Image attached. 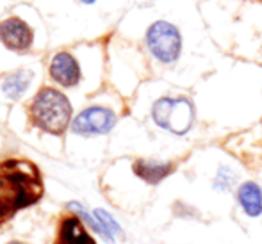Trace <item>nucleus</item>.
Returning a JSON list of instances; mask_svg holds the SVG:
<instances>
[{"label":"nucleus","instance_id":"f257e3e1","mask_svg":"<svg viewBox=\"0 0 262 244\" xmlns=\"http://www.w3.org/2000/svg\"><path fill=\"white\" fill-rule=\"evenodd\" d=\"M41 193V179L31 162L7 161L0 164V217L36 203Z\"/></svg>","mask_w":262,"mask_h":244},{"label":"nucleus","instance_id":"f03ea898","mask_svg":"<svg viewBox=\"0 0 262 244\" xmlns=\"http://www.w3.org/2000/svg\"><path fill=\"white\" fill-rule=\"evenodd\" d=\"M150 120L159 130L173 138H186L196 127V103L186 93L161 95L150 105Z\"/></svg>","mask_w":262,"mask_h":244},{"label":"nucleus","instance_id":"7ed1b4c3","mask_svg":"<svg viewBox=\"0 0 262 244\" xmlns=\"http://www.w3.org/2000/svg\"><path fill=\"white\" fill-rule=\"evenodd\" d=\"M145 47L150 57L161 66H175L184 55L186 39L179 25L166 18H159L146 27Z\"/></svg>","mask_w":262,"mask_h":244},{"label":"nucleus","instance_id":"20e7f679","mask_svg":"<svg viewBox=\"0 0 262 244\" xmlns=\"http://www.w3.org/2000/svg\"><path fill=\"white\" fill-rule=\"evenodd\" d=\"M31 118L38 128L61 136L72 121V103L64 93L54 87H45L32 100Z\"/></svg>","mask_w":262,"mask_h":244},{"label":"nucleus","instance_id":"39448f33","mask_svg":"<svg viewBox=\"0 0 262 244\" xmlns=\"http://www.w3.org/2000/svg\"><path fill=\"white\" fill-rule=\"evenodd\" d=\"M118 116L113 109L104 105H93L77 114L72 130L77 136H105L116 127Z\"/></svg>","mask_w":262,"mask_h":244},{"label":"nucleus","instance_id":"423d86ee","mask_svg":"<svg viewBox=\"0 0 262 244\" xmlns=\"http://www.w3.org/2000/svg\"><path fill=\"white\" fill-rule=\"evenodd\" d=\"M235 207L246 221L262 219V184L257 180H243L234 191Z\"/></svg>","mask_w":262,"mask_h":244},{"label":"nucleus","instance_id":"0eeeda50","mask_svg":"<svg viewBox=\"0 0 262 244\" xmlns=\"http://www.w3.org/2000/svg\"><path fill=\"white\" fill-rule=\"evenodd\" d=\"M32 39H34L32 29L21 18L11 16L7 20L0 21V41L9 50H29L32 45Z\"/></svg>","mask_w":262,"mask_h":244},{"label":"nucleus","instance_id":"6e6552de","mask_svg":"<svg viewBox=\"0 0 262 244\" xmlns=\"http://www.w3.org/2000/svg\"><path fill=\"white\" fill-rule=\"evenodd\" d=\"M49 72L55 82L64 87L77 86L80 82V77H82L79 62L68 52H59V54L54 55L52 61H50Z\"/></svg>","mask_w":262,"mask_h":244},{"label":"nucleus","instance_id":"1a4fd4ad","mask_svg":"<svg viewBox=\"0 0 262 244\" xmlns=\"http://www.w3.org/2000/svg\"><path fill=\"white\" fill-rule=\"evenodd\" d=\"M175 168L177 164L173 161H162V159H138L132 164L134 175L148 186H157L164 182L175 171Z\"/></svg>","mask_w":262,"mask_h":244},{"label":"nucleus","instance_id":"9d476101","mask_svg":"<svg viewBox=\"0 0 262 244\" xmlns=\"http://www.w3.org/2000/svg\"><path fill=\"white\" fill-rule=\"evenodd\" d=\"M241 184L239 180V171L228 162H220L210 179V189L217 194H230L237 189Z\"/></svg>","mask_w":262,"mask_h":244},{"label":"nucleus","instance_id":"9b49d317","mask_svg":"<svg viewBox=\"0 0 262 244\" xmlns=\"http://www.w3.org/2000/svg\"><path fill=\"white\" fill-rule=\"evenodd\" d=\"M32 72L31 70H16V72L9 73L2 82V91L7 98L18 100L21 98V95L29 90L32 82Z\"/></svg>","mask_w":262,"mask_h":244},{"label":"nucleus","instance_id":"f8f14e48","mask_svg":"<svg viewBox=\"0 0 262 244\" xmlns=\"http://www.w3.org/2000/svg\"><path fill=\"white\" fill-rule=\"evenodd\" d=\"M59 244H95L79 217H68L61 227Z\"/></svg>","mask_w":262,"mask_h":244},{"label":"nucleus","instance_id":"ddd939ff","mask_svg":"<svg viewBox=\"0 0 262 244\" xmlns=\"http://www.w3.org/2000/svg\"><path fill=\"white\" fill-rule=\"evenodd\" d=\"M93 216H95V219L98 221L100 228L104 230L105 242L113 244V242H116V239L123 237V228H121V225L118 223L116 217L107 212L105 209H95Z\"/></svg>","mask_w":262,"mask_h":244},{"label":"nucleus","instance_id":"4468645a","mask_svg":"<svg viewBox=\"0 0 262 244\" xmlns=\"http://www.w3.org/2000/svg\"><path fill=\"white\" fill-rule=\"evenodd\" d=\"M79 2H82V4H93L95 0H79Z\"/></svg>","mask_w":262,"mask_h":244},{"label":"nucleus","instance_id":"2eb2a0df","mask_svg":"<svg viewBox=\"0 0 262 244\" xmlns=\"http://www.w3.org/2000/svg\"><path fill=\"white\" fill-rule=\"evenodd\" d=\"M9 244H21V242H18V241H14V242H9Z\"/></svg>","mask_w":262,"mask_h":244}]
</instances>
